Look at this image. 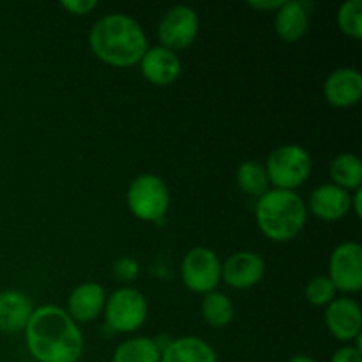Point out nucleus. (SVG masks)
<instances>
[{
    "mask_svg": "<svg viewBox=\"0 0 362 362\" xmlns=\"http://www.w3.org/2000/svg\"><path fill=\"white\" fill-rule=\"evenodd\" d=\"M25 343L35 362H76L85 349L83 332L64 308H35L25 327Z\"/></svg>",
    "mask_w": 362,
    "mask_h": 362,
    "instance_id": "1",
    "label": "nucleus"
},
{
    "mask_svg": "<svg viewBox=\"0 0 362 362\" xmlns=\"http://www.w3.org/2000/svg\"><path fill=\"white\" fill-rule=\"evenodd\" d=\"M88 46L98 60L112 67H133L148 49L144 27L133 16L112 13L101 16L88 32Z\"/></svg>",
    "mask_w": 362,
    "mask_h": 362,
    "instance_id": "2",
    "label": "nucleus"
},
{
    "mask_svg": "<svg viewBox=\"0 0 362 362\" xmlns=\"http://www.w3.org/2000/svg\"><path fill=\"white\" fill-rule=\"evenodd\" d=\"M257 226L269 240L288 243L299 237L308 223L306 202L297 191L271 189L255 205Z\"/></svg>",
    "mask_w": 362,
    "mask_h": 362,
    "instance_id": "3",
    "label": "nucleus"
},
{
    "mask_svg": "<svg viewBox=\"0 0 362 362\" xmlns=\"http://www.w3.org/2000/svg\"><path fill=\"white\" fill-rule=\"evenodd\" d=\"M126 204L131 214L144 223L165 221L172 204L168 184L156 173H140L129 182L126 191Z\"/></svg>",
    "mask_w": 362,
    "mask_h": 362,
    "instance_id": "4",
    "label": "nucleus"
},
{
    "mask_svg": "<svg viewBox=\"0 0 362 362\" xmlns=\"http://www.w3.org/2000/svg\"><path fill=\"white\" fill-rule=\"evenodd\" d=\"M269 182L274 189L297 191L310 179L313 159L304 147L296 144L279 145L265 161Z\"/></svg>",
    "mask_w": 362,
    "mask_h": 362,
    "instance_id": "5",
    "label": "nucleus"
},
{
    "mask_svg": "<svg viewBox=\"0 0 362 362\" xmlns=\"http://www.w3.org/2000/svg\"><path fill=\"white\" fill-rule=\"evenodd\" d=\"M106 325L113 332L131 334L144 327L148 317L147 297L134 286H120L106 297Z\"/></svg>",
    "mask_w": 362,
    "mask_h": 362,
    "instance_id": "6",
    "label": "nucleus"
},
{
    "mask_svg": "<svg viewBox=\"0 0 362 362\" xmlns=\"http://www.w3.org/2000/svg\"><path fill=\"white\" fill-rule=\"evenodd\" d=\"M180 279L187 290L200 296L218 290L221 283V260L216 251L204 246L187 251L180 264Z\"/></svg>",
    "mask_w": 362,
    "mask_h": 362,
    "instance_id": "7",
    "label": "nucleus"
},
{
    "mask_svg": "<svg viewBox=\"0 0 362 362\" xmlns=\"http://www.w3.org/2000/svg\"><path fill=\"white\" fill-rule=\"evenodd\" d=\"M336 292L346 297L362 290V246L356 240L338 244L329 257V274Z\"/></svg>",
    "mask_w": 362,
    "mask_h": 362,
    "instance_id": "8",
    "label": "nucleus"
},
{
    "mask_svg": "<svg viewBox=\"0 0 362 362\" xmlns=\"http://www.w3.org/2000/svg\"><path fill=\"white\" fill-rule=\"evenodd\" d=\"M200 32V18L191 6H173L163 14L158 27L159 46L172 52L189 48Z\"/></svg>",
    "mask_w": 362,
    "mask_h": 362,
    "instance_id": "9",
    "label": "nucleus"
},
{
    "mask_svg": "<svg viewBox=\"0 0 362 362\" xmlns=\"http://www.w3.org/2000/svg\"><path fill=\"white\" fill-rule=\"evenodd\" d=\"M325 327L331 336L338 341L350 345L356 341L361 345L362 331V313L361 306L352 297H336L327 308H325Z\"/></svg>",
    "mask_w": 362,
    "mask_h": 362,
    "instance_id": "10",
    "label": "nucleus"
},
{
    "mask_svg": "<svg viewBox=\"0 0 362 362\" xmlns=\"http://www.w3.org/2000/svg\"><path fill=\"white\" fill-rule=\"evenodd\" d=\"M265 276V260L257 251H235L221 264V281L233 290H250Z\"/></svg>",
    "mask_w": 362,
    "mask_h": 362,
    "instance_id": "11",
    "label": "nucleus"
},
{
    "mask_svg": "<svg viewBox=\"0 0 362 362\" xmlns=\"http://www.w3.org/2000/svg\"><path fill=\"white\" fill-rule=\"evenodd\" d=\"M308 214L320 221H339L352 211V193L327 182L317 186L308 197Z\"/></svg>",
    "mask_w": 362,
    "mask_h": 362,
    "instance_id": "12",
    "label": "nucleus"
},
{
    "mask_svg": "<svg viewBox=\"0 0 362 362\" xmlns=\"http://www.w3.org/2000/svg\"><path fill=\"white\" fill-rule=\"evenodd\" d=\"M138 66L145 80L156 87H170L179 80L182 73V62L179 55L159 45L148 46Z\"/></svg>",
    "mask_w": 362,
    "mask_h": 362,
    "instance_id": "13",
    "label": "nucleus"
},
{
    "mask_svg": "<svg viewBox=\"0 0 362 362\" xmlns=\"http://www.w3.org/2000/svg\"><path fill=\"white\" fill-rule=\"evenodd\" d=\"M324 98L334 108H352L362 98V74L356 67H338L324 81Z\"/></svg>",
    "mask_w": 362,
    "mask_h": 362,
    "instance_id": "14",
    "label": "nucleus"
},
{
    "mask_svg": "<svg viewBox=\"0 0 362 362\" xmlns=\"http://www.w3.org/2000/svg\"><path fill=\"white\" fill-rule=\"evenodd\" d=\"M106 290L105 286L94 281H85L78 285L67 299V315L73 318V322L88 324L99 318L105 311L106 304Z\"/></svg>",
    "mask_w": 362,
    "mask_h": 362,
    "instance_id": "15",
    "label": "nucleus"
},
{
    "mask_svg": "<svg viewBox=\"0 0 362 362\" xmlns=\"http://www.w3.org/2000/svg\"><path fill=\"white\" fill-rule=\"evenodd\" d=\"M310 28V4L303 0H283L274 14V30L285 42H297Z\"/></svg>",
    "mask_w": 362,
    "mask_h": 362,
    "instance_id": "16",
    "label": "nucleus"
},
{
    "mask_svg": "<svg viewBox=\"0 0 362 362\" xmlns=\"http://www.w3.org/2000/svg\"><path fill=\"white\" fill-rule=\"evenodd\" d=\"M30 297L20 290L0 292V331L7 334L23 332L34 313Z\"/></svg>",
    "mask_w": 362,
    "mask_h": 362,
    "instance_id": "17",
    "label": "nucleus"
},
{
    "mask_svg": "<svg viewBox=\"0 0 362 362\" xmlns=\"http://www.w3.org/2000/svg\"><path fill=\"white\" fill-rule=\"evenodd\" d=\"M161 362H218V354L198 336H180L163 346Z\"/></svg>",
    "mask_w": 362,
    "mask_h": 362,
    "instance_id": "18",
    "label": "nucleus"
},
{
    "mask_svg": "<svg viewBox=\"0 0 362 362\" xmlns=\"http://www.w3.org/2000/svg\"><path fill=\"white\" fill-rule=\"evenodd\" d=\"M331 184L354 193L362 187V161L354 152H341L336 156L329 166Z\"/></svg>",
    "mask_w": 362,
    "mask_h": 362,
    "instance_id": "19",
    "label": "nucleus"
},
{
    "mask_svg": "<svg viewBox=\"0 0 362 362\" xmlns=\"http://www.w3.org/2000/svg\"><path fill=\"white\" fill-rule=\"evenodd\" d=\"M112 362H161V345L148 336L124 339L113 352Z\"/></svg>",
    "mask_w": 362,
    "mask_h": 362,
    "instance_id": "20",
    "label": "nucleus"
},
{
    "mask_svg": "<svg viewBox=\"0 0 362 362\" xmlns=\"http://www.w3.org/2000/svg\"><path fill=\"white\" fill-rule=\"evenodd\" d=\"M200 311L205 324L211 325L212 329L228 327L235 318V306H233L232 299L218 290L204 296Z\"/></svg>",
    "mask_w": 362,
    "mask_h": 362,
    "instance_id": "21",
    "label": "nucleus"
},
{
    "mask_svg": "<svg viewBox=\"0 0 362 362\" xmlns=\"http://www.w3.org/2000/svg\"><path fill=\"white\" fill-rule=\"evenodd\" d=\"M235 182L244 194L251 198H260L271 189L267 170L260 161H244L235 170Z\"/></svg>",
    "mask_w": 362,
    "mask_h": 362,
    "instance_id": "22",
    "label": "nucleus"
},
{
    "mask_svg": "<svg viewBox=\"0 0 362 362\" xmlns=\"http://www.w3.org/2000/svg\"><path fill=\"white\" fill-rule=\"evenodd\" d=\"M338 27L346 37L359 41L362 37V2L361 0H346L339 6L336 14Z\"/></svg>",
    "mask_w": 362,
    "mask_h": 362,
    "instance_id": "23",
    "label": "nucleus"
},
{
    "mask_svg": "<svg viewBox=\"0 0 362 362\" xmlns=\"http://www.w3.org/2000/svg\"><path fill=\"white\" fill-rule=\"evenodd\" d=\"M304 297L311 306L327 308L338 297V292L327 276H315L308 281L306 288H304Z\"/></svg>",
    "mask_w": 362,
    "mask_h": 362,
    "instance_id": "24",
    "label": "nucleus"
},
{
    "mask_svg": "<svg viewBox=\"0 0 362 362\" xmlns=\"http://www.w3.org/2000/svg\"><path fill=\"white\" fill-rule=\"evenodd\" d=\"M112 274L117 281L124 283L122 286H131V283H134L138 278H140L141 265L136 258L120 257L113 262Z\"/></svg>",
    "mask_w": 362,
    "mask_h": 362,
    "instance_id": "25",
    "label": "nucleus"
},
{
    "mask_svg": "<svg viewBox=\"0 0 362 362\" xmlns=\"http://www.w3.org/2000/svg\"><path fill=\"white\" fill-rule=\"evenodd\" d=\"M99 4L95 0H64L60 2V7L74 16H87L92 11L98 9Z\"/></svg>",
    "mask_w": 362,
    "mask_h": 362,
    "instance_id": "26",
    "label": "nucleus"
},
{
    "mask_svg": "<svg viewBox=\"0 0 362 362\" xmlns=\"http://www.w3.org/2000/svg\"><path fill=\"white\" fill-rule=\"evenodd\" d=\"M331 362H362V350L361 345H345L339 346L334 354H332Z\"/></svg>",
    "mask_w": 362,
    "mask_h": 362,
    "instance_id": "27",
    "label": "nucleus"
},
{
    "mask_svg": "<svg viewBox=\"0 0 362 362\" xmlns=\"http://www.w3.org/2000/svg\"><path fill=\"white\" fill-rule=\"evenodd\" d=\"M283 4V0H253V2H247V7L257 11H278L279 6Z\"/></svg>",
    "mask_w": 362,
    "mask_h": 362,
    "instance_id": "28",
    "label": "nucleus"
},
{
    "mask_svg": "<svg viewBox=\"0 0 362 362\" xmlns=\"http://www.w3.org/2000/svg\"><path fill=\"white\" fill-rule=\"evenodd\" d=\"M361 202H362V187H359V189H356L352 193V211H350V212H354L357 218H361V216H362Z\"/></svg>",
    "mask_w": 362,
    "mask_h": 362,
    "instance_id": "29",
    "label": "nucleus"
},
{
    "mask_svg": "<svg viewBox=\"0 0 362 362\" xmlns=\"http://www.w3.org/2000/svg\"><path fill=\"white\" fill-rule=\"evenodd\" d=\"M286 362H317L313 359V357H310V356H306V354H299V356H293V357H290L288 361Z\"/></svg>",
    "mask_w": 362,
    "mask_h": 362,
    "instance_id": "30",
    "label": "nucleus"
},
{
    "mask_svg": "<svg viewBox=\"0 0 362 362\" xmlns=\"http://www.w3.org/2000/svg\"><path fill=\"white\" fill-rule=\"evenodd\" d=\"M28 362H35V361H28Z\"/></svg>",
    "mask_w": 362,
    "mask_h": 362,
    "instance_id": "31",
    "label": "nucleus"
},
{
    "mask_svg": "<svg viewBox=\"0 0 362 362\" xmlns=\"http://www.w3.org/2000/svg\"><path fill=\"white\" fill-rule=\"evenodd\" d=\"M0 362H2V361H0Z\"/></svg>",
    "mask_w": 362,
    "mask_h": 362,
    "instance_id": "32",
    "label": "nucleus"
}]
</instances>
